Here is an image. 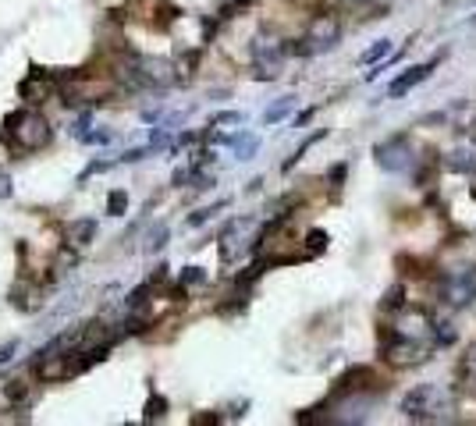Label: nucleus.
Masks as SVG:
<instances>
[{
    "instance_id": "obj_1",
    "label": "nucleus",
    "mask_w": 476,
    "mask_h": 426,
    "mask_svg": "<svg viewBox=\"0 0 476 426\" xmlns=\"http://www.w3.org/2000/svg\"><path fill=\"white\" fill-rule=\"evenodd\" d=\"M4 128H8L4 139L15 149H22V153H36V149H43L50 142V121L40 110H33V107H22V110L8 114Z\"/></svg>"
},
{
    "instance_id": "obj_2",
    "label": "nucleus",
    "mask_w": 476,
    "mask_h": 426,
    "mask_svg": "<svg viewBox=\"0 0 476 426\" xmlns=\"http://www.w3.org/2000/svg\"><path fill=\"white\" fill-rule=\"evenodd\" d=\"M338 40H341V22H338V15H316V18L309 22V33H306L303 40H295V43L288 46V53H295V57H313V53H323V50H334Z\"/></svg>"
},
{
    "instance_id": "obj_3",
    "label": "nucleus",
    "mask_w": 476,
    "mask_h": 426,
    "mask_svg": "<svg viewBox=\"0 0 476 426\" xmlns=\"http://www.w3.org/2000/svg\"><path fill=\"white\" fill-rule=\"evenodd\" d=\"M373 157H377V164H380L384 171H391V174L409 171V167H412V160H416V153H412V142H409V135H405V132H398V135H391V139L377 142Z\"/></svg>"
},
{
    "instance_id": "obj_4",
    "label": "nucleus",
    "mask_w": 476,
    "mask_h": 426,
    "mask_svg": "<svg viewBox=\"0 0 476 426\" xmlns=\"http://www.w3.org/2000/svg\"><path fill=\"white\" fill-rule=\"evenodd\" d=\"M441 298L452 309H462L469 302H476V266H462L441 281Z\"/></svg>"
},
{
    "instance_id": "obj_5",
    "label": "nucleus",
    "mask_w": 476,
    "mask_h": 426,
    "mask_svg": "<svg viewBox=\"0 0 476 426\" xmlns=\"http://www.w3.org/2000/svg\"><path fill=\"white\" fill-rule=\"evenodd\" d=\"M441 398V391L434 387V384H420V387H412L405 398H402V412L409 416V419H420V423H430V419H437L434 412H441V409H434V402Z\"/></svg>"
},
{
    "instance_id": "obj_6",
    "label": "nucleus",
    "mask_w": 476,
    "mask_h": 426,
    "mask_svg": "<svg viewBox=\"0 0 476 426\" xmlns=\"http://www.w3.org/2000/svg\"><path fill=\"white\" fill-rule=\"evenodd\" d=\"M284 53H288V46H281V43H271V40H256V46H253L256 71H253V75H256L260 82H271V78H278Z\"/></svg>"
},
{
    "instance_id": "obj_7",
    "label": "nucleus",
    "mask_w": 476,
    "mask_h": 426,
    "mask_svg": "<svg viewBox=\"0 0 476 426\" xmlns=\"http://www.w3.org/2000/svg\"><path fill=\"white\" fill-rule=\"evenodd\" d=\"M370 384H377V373H373L370 366H352L345 377H338V384H334V391H331V398H334V402L355 398V394L370 391Z\"/></svg>"
},
{
    "instance_id": "obj_8",
    "label": "nucleus",
    "mask_w": 476,
    "mask_h": 426,
    "mask_svg": "<svg viewBox=\"0 0 476 426\" xmlns=\"http://www.w3.org/2000/svg\"><path fill=\"white\" fill-rule=\"evenodd\" d=\"M50 89H53V82H50V71H43V68H28V75L18 82V96L25 100V103H40L43 96H50Z\"/></svg>"
},
{
    "instance_id": "obj_9",
    "label": "nucleus",
    "mask_w": 476,
    "mask_h": 426,
    "mask_svg": "<svg viewBox=\"0 0 476 426\" xmlns=\"http://www.w3.org/2000/svg\"><path fill=\"white\" fill-rule=\"evenodd\" d=\"M117 341V334L103 320H89L78 327V348H110Z\"/></svg>"
},
{
    "instance_id": "obj_10",
    "label": "nucleus",
    "mask_w": 476,
    "mask_h": 426,
    "mask_svg": "<svg viewBox=\"0 0 476 426\" xmlns=\"http://www.w3.org/2000/svg\"><path fill=\"white\" fill-rule=\"evenodd\" d=\"M434 65H437V57H434V60H427V65H416V68H405V71H402V75H398V78H395V82L388 85V96H391V100L405 96L409 89H416V85H420V82H423V78H427V75L434 71Z\"/></svg>"
},
{
    "instance_id": "obj_11",
    "label": "nucleus",
    "mask_w": 476,
    "mask_h": 426,
    "mask_svg": "<svg viewBox=\"0 0 476 426\" xmlns=\"http://www.w3.org/2000/svg\"><path fill=\"white\" fill-rule=\"evenodd\" d=\"M444 167H448L452 174H476V146H459L448 153V160H444Z\"/></svg>"
},
{
    "instance_id": "obj_12",
    "label": "nucleus",
    "mask_w": 476,
    "mask_h": 426,
    "mask_svg": "<svg viewBox=\"0 0 476 426\" xmlns=\"http://www.w3.org/2000/svg\"><path fill=\"white\" fill-rule=\"evenodd\" d=\"M68 238L75 241L78 249H85L89 241L96 238V221H93V217H85V221H75V224L68 228Z\"/></svg>"
},
{
    "instance_id": "obj_13",
    "label": "nucleus",
    "mask_w": 476,
    "mask_h": 426,
    "mask_svg": "<svg viewBox=\"0 0 476 426\" xmlns=\"http://www.w3.org/2000/svg\"><path fill=\"white\" fill-rule=\"evenodd\" d=\"M295 103H299L295 96H281L278 103H271V107L263 110V125H278V121H284V117L295 110Z\"/></svg>"
},
{
    "instance_id": "obj_14",
    "label": "nucleus",
    "mask_w": 476,
    "mask_h": 426,
    "mask_svg": "<svg viewBox=\"0 0 476 426\" xmlns=\"http://www.w3.org/2000/svg\"><path fill=\"white\" fill-rule=\"evenodd\" d=\"M196 65H199V50H185L182 57L174 60V75H178V82H192V75H196Z\"/></svg>"
},
{
    "instance_id": "obj_15",
    "label": "nucleus",
    "mask_w": 476,
    "mask_h": 426,
    "mask_svg": "<svg viewBox=\"0 0 476 426\" xmlns=\"http://www.w3.org/2000/svg\"><path fill=\"white\" fill-rule=\"evenodd\" d=\"M231 146H235V157H238V160H253L256 149H260V139H256L253 132H238V135L231 139Z\"/></svg>"
},
{
    "instance_id": "obj_16",
    "label": "nucleus",
    "mask_w": 476,
    "mask_h": 426,
    "mask_svg": "<svg viewBox=\"0 0 476 426\" xmlns=\"http://www.w3.org/2000/svg\"><path fill=\"white\" fill-rule=\"evenodd\" d=\"M409 306L405 302V284H391L388 291H384V298H380V309L384 313H402Z\"/></svg>"
},
{
    "instance_id": "obj_17",
    "label": "nucleus",
    "mask_w": 476,
    "mask_h": 426,
    "mask_svg": "<svg viewBox=\"0 0 476 426\" xmlns=\"http://www.w3.org/2000/svg\"><path fill=\"white\" fill-rule=\"evenodd\" d=\"M167 238H171V228H167V224H157V228H150V235H146V241H142V253H146V256L160 253V249L167 246Z\"/></svg>"
},
{
    "instance_id": "obj_18",
    "label": "nucleus",
    "mask_w": 476,
    "mask_h": 426,
    "mask_svg": "<svg viewBox=\"0 0 476 426\" xmlns=\"http://www.w3.org/2000/svg\"><path fill=\"white\" fill-rule=\"evenodd\" d=\"M28 394H33L28 380H8V384H4V398H8L11 405H28Z\"/></svg>"
},
{
    "instance_id": "obj_19",
    "label": "nucleus",
    "mask_w": 476,
    "mask_h": 426,
    "mask_svg": "<svg viewBox=\"0 0 476 426\" xmlns=\"http://www.w3.org/2000/svg\"><path fill=\"white\" fill-rule=\"evenodd\" d=\"M150 295H153V281H146V284L132 288V291L125 295V313H132V309H142L146 302H150Z\"/></svg>"
},
{
    "instance_id": "obj_20",
    "label": "nucleus",
    "mask_w": 476,
    "mask_h": 426,
    "mask_svg": "<svg viewBox=\"0 0 476 426\" xmlns=\"http://www.w3.org/2000/svg\"><path fill=\"white\" fill-rule=\"evenodd\" d=\"M167 416V398L164 394H150V402H146V409H142V419L146 423H160Z\"/></svg>"
},
{
    "instance_id": "obj_21",
    "label": "nucleus",
    "mask_w": 476,
    "mask_h": 426,
    "mask_svg": "<svg viewBox=\"0 0 476 426\" xmlns=\"http://www.w3.org/2000/svg\"><path fill=\"white\" fill-rule=\"evenodd\" d=\"M224 206H228V199H217L214 206H203V210H196V213H192V217H189L185 224H189V228H203L206 221H214V217H217V213H221Z\"/></svg>"
},
{
    "instance_id": "obj_22",
    "label": "nucleus",
    "mask_w": 476,
    "mask_h": 426,
    "mask_svg": "<svg viewBox=\"0 0 476 426\" xmlns=\"http://www.w3.org/2000/svg\"><path fill=\"white\" fill-rule=\"evenodd\" d=\"M125 210H128V192L125 189H114L107 196V217H125Z\"/></svg>"
},
{
    "instance_id": "obj_23",
    "label": "nucleus",
    "mask_w": 476,
    "mask_h": 426,
    "mask_svg": "<svg viewBox=\"0 0 476 426\" xmlns=\"http://www.w3.org/2000/svg\"><path fill=\"white\" fill-rule=\"evenodd\" d=\"M388 53H391V40H377L370 50H363V57H359V60H363V65H377V60H384Z\"/></svg>"
},
{
    "instance_id": "obj_24",
    "label": "nucleus",
    "mask_w": 476,
    "mask_h": 426,
    "mask_svg": "<svg viewBox=\"0 0 476 426\" xmlns=\"http://www.w3.org/2000/svg\"><path fill=\"white\" fill-rule=\"evenodd\" d=\"M327 241H331V238H327V231L313 228V231L306 235V256H320V253L327 249Z\"/></svg>"
},
{
    "instance_id": "obj_25",
    "label": "nucleus",
    "mask_w": 476,
    "mask_h": 426,
    "mask_svg": "<svg viewBox=\"0 0 476 426\" xmlns=\"http://www.w3.org/2000/svg\"><path fill=\"white\" fill-rule=\"evenodd\" d=\"M320 139H323V132H316V135H309V139H306V142H303V146H299V149H295V153H291L288 160H284V171H291L295 164H299V160H303V157L309 153V146H313V142H320Z\"/></svg>"
},
{
    "instance_id": "obj_26",
    "label": "nucleus",
    "mask_w": 476,
    "mask_h": 426,
    "mask_svg": "<svg viewBox=\"0 0 476 426\" xmlns=\"http://www.w3.org/2000/svg\"><path fill=\"white\" fill-rule=\"evenodd\" d=\"M178 281H182L185 288H192V284H206V270H203V266H185Z\"/></svg>"
},
{
    "instance_id": "obj_27",
    "label": "nucleus",
    "mask_w": 476,
    "mask_h": 426,
    "mask_svg": "<svg viewBox=\"0 0 476 426\" xmlns=\"http://www.w3.org/2000/svg\"><path fill=\"white\" fill-rule=\"evenodd\" d=\"M242 114H238V110H221V114H214V121H210V125H242Z\"/></svg>"
},
{
    "instance_id": "obj_28",
    "label": "nucleus",
    "mask_w": 476,
    "mask_h": 426,
    "mask_svg": "<svg viewBox=\"0 0 476 426\" xmlns=\"http://www.w3.org/2000/svg\"><path fill=\"white\" fill-rule=\"evenodd\" d=\"M345 174H348L345 164H334L331 171H327V181H331V189H341V185H345Z\"/></svg>"
},
{
    "instance_id": "obj_29",
    "label": "nucleus",
    "mask_w": 476,
    "mask_h": 426,
    "mask_svg": "<svg viewBox=\"0 0 476 426\" xmlns=\"http://www.w3.org/2000/svg\"><path fill=\"white\" fill-rule=\"evenodd\" d=\"M253 0H224V8H221V18H231L235 11H242V8H249Z\"/></svg>"
},
{
    "instance_id": "obj_30",
    "label": "nucleus",
    "mask_w": 476,
    "mask_h": 426,
    "mask_svg": "<svg viewBox=\"0 0 476 426\" xmlns=\"http://www.w3.org/2000/svg\"><path fill=\"white\" fill-rule=\"evenodd\" d=\"M110 139H114L110 132H85V135H82V142H89V146H107Z\"/></svg>"
},
{
    "instance_id": "obj_31",
    "label": "nucleus",
    "mask_w": 476,
    "mask_h": 426,
    "mask_svg": "<svg viewBox=\"0 0 476 426\" xmlns=\"http://www.w3.org/2000/svg\"><path fill=\"white\" fill-rule=\"evenodd\" d=\"M150 153H153V146H146V149H128L121 160H125V164H139L142 157H150Z\"/></svg>"
},
{
    "instance_id": "obj_32",
    "label": "nucleus",
    "mask_w": 476,
    "mask_h": 426,
    "mask_svg": "<svg viewBox=\"0 0 476 426\" xmlns=\"http://www.w3.org/2000/svg\"><path fill=\"white\" fill-rule=\"evenodd\" d=\"M15 352H18V341H15V338H11L8 345H0V366H4V362H11Z\"/></svg>"
},
{
    "instance_id": "obj_33",
    "label": "nucleus",
    "mask_w": 476,
    "mask_h": 426,
    "mask_svg": "<svg viewBox=\"0 0 476 426\" xmlns=\"http://www.w3.org/2000/svg\"><path fill=\"white\" fill-rule=\"evenodd\" d=\"M11 192H15V181H11V174L0 171V199H11Z\"/></svg>"
},
{
    "instance_id": "obj_34",
    "label": "nucleus",
    "mask_w": 476,
    "mask_h": 426,
    "mask_svg": "<svg viewBox=\"0 0 476 426\" xmlns=\"http://www.w3.org/2000/svg\"><path fill=\"white\" fill-rule=\"evenodd\" d=\"M107 167H110L107 160H93V164H89V167L82 171V178H78V181H85V178H93V174H100V171H107Z\"/></svg>"
},
{
    "instance_id": "obj_35",
    "label": "nucleus",
    "mask_w": 476,
    "mask_h": 426,
    "mask_svg": "<svg viewBox=\"0 0 476 426\" xmlns=\"http://www.w3.org/2000/svg\"><path fill=\"white\" fill-rule=\"evenodd\" d=\"M313 114H316L313 107H309V110H303L299 117H295V128H303V125H309V121H313Z\"/></svg>"
}]
</instances>
